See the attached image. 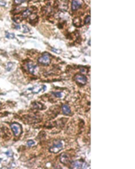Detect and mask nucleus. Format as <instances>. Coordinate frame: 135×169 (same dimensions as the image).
I'll use <instances>...</instances> for the list:
<instances>
[{"instance_id": "nucleus-11", "label": "nucleus", "mask_w": 135, "mask_h": 169, "mask_svg": "<svg viewBox=\"0 0 135 169\" xmlns=\"http://www.w3.org/2000/svg\"><path fill=\"white\" fill-rule=\"evenodd\" d=\"M31 108H34V109H43L44 106L40 102H33L31 104Z\"/></svg>"}, {"instance_id": "nucleus-14", "label": "nucleus", "mask_w": 135, "mask_h": 169, "mask_svg": "<svg viewBox=\"0 0 135 169\" xmlns=\"http://www.w3.org/2000/svg\"><path fill=\"white\" fill-rule=\"evenodd\" d=\"M73 25L77 27H80L82 26L81 24V18H79V17H76L73 19Z\"/></svg>"}, {"instance_id": "nucleus-2", "label": "nucleus", "mask_w": 135, "mask_h": 169, "mask_svg": "<svg viewBox=\"0 0 135 169\" xmlns=\"http://www.w3.org/2000/svg\"><path fill=\"white\" fill-rule=\"evenodd\" d=\"M11 129L16 137H19L22 133V127L18 123H12L11 124Z\"/></svg>"}, {"instance_id": "nucleus-7", "label": "nucleus", "mask_w": 135, "mask_h": 169, "mask_svg": "<svg viewBox=\"0 0 135 169\" xmlns=\"http://www.w3.org/2000/svg\"><path fill=\"white\" fill-rule=\"evenodd\" d=\"M83 6V0H72V9L78 10Z\"/></svg>"}, {"instance_id": "nucleus-23", "label": "nucleus", "mask_w": 135, "mask_h": 169, "mask_svg": "<svg viewBox=\"0 0 135 169\" xmlns=\"http://www.w3.org/2000/svg\"><path fill=\"white\" fill-rule=\"evenodd\" d=\"M88 167V165L87 163H83V165H82V167L81 168H87Z\"/></svg>"}, {"instance_id": "nucleus-21", "label": "nucleus", "mask_w": 135, "mask_h": 169, "mask_svg": "<svg viewBox=\"0 0 135 169\" xmlns=\"http://www.w3.org/2000/svg\"><path fill=\"white\" fill-rule=\"evenodd\" d=\"M80 71H81L82 73H87V68L81 67V68H80Z\"/></svg>"}, {"instance_id": "nucleus-10", "label": "nucleus", "mask_w": 135, "mask_h": 169, "mask_svg": "<svg viewBox=\"0 0 135 169\" xmlns=\"http://www.w3.org/2000/svg\"><path fill=\"white\" fill-rule=\"evenodd\" d=\"M44 89H46V86L41 85V86H34L32 89H31V90L32 93H37V92L41 91V90H44Z\"/></svg>"}, {"instance_id": "nucleus-20", "label": "nucleus", "mask_w": 135, "mask_h": 169, "mask_svg": "<svg viewBox=\"0 0 135 169\" xmlns=\"http://www.w3.org/2000/svg\"><path fill=\"white\" fill-rule=\"evenodd\" d=\"M25 1H26V0H15V4H16V5H20V4L25 2Z\"/></svg>"}, {"instance_id": "nucleus-5", "label": "nucleus", "mask_w": 135, "mask_h": 169, "mask_svg": "<svg viewBox=\"0 0 135 169\" xmlns=\"http://www.w3.org/2000/svg\"><path fill=\"white\" fill-rule=\"evenodd\" d=\"M56 6L61 11H66L68 10V0H57Z\"/></svg>"}, {"instance_id": "nucleus-15", "label": "nucleus", "mask_w": 135, "mask_h": 169, "mask_svg": "<svg viewBox=\"0 0 135 169\" xmlns=\"http://www.w3.org/2000/svg\"><path fill=\"white\" fill-rule=\"evenodd\" d=\"M15 68V63H13V62H10V63L7 64V67H6V70L7 71H11L12 69Z\"/></svg>"}, {"instance_id": "nucleus-12", "label": "nucleus", "mask_w": 135, "mask_h": 169, "mask_svg": "<svg viewBox=\"0 0 135 169\" xmlns=\"http://www.w3.org/2000/svg\"><path fill=\"white\" fill-rule=\"evenodd\" d=\"M61 109H62L63 114H65V115H69V114L71 113V110H70L69 106L67 105V104H64V105H62V108H61Z\"/></svg>"}, {"instance_id": "nucleus-1", "label": "nucleus", "mask_w": 135, "mask_h": 169, "mask_svg": "<svg viewBox=\"0 0 135 169\" xmlns=\"http://www.w3.org/2000/svg\"><path fill=\"white\" fill-rule=\"evenodd\" d=\"M38 63L43 64V65H48L50 63V55L48 53H45L41 55V57L38 59Z\"/></svg>"}, {"instance_id": "nucleus-24", "label": "nucleus", "mask_w": 135, "mask_h": 169, "mask_svg": "<svg viewBox=\"0 0 135 169\" xmlns=\"http://www.w3.org/2000/svg\"><path fill=\"white\" fill-rule=\"evenodd\" d=\"M6 2H4V1H0V6H6Z\"/></svg>"}, {"instance_id": "nucleus-13", "label": "nucleus", "mask_w": 135, "mask_h": 169, "mask_svg": "<svg viewBox=\"0 0 135 169\" xmlns=\"http://www.w3.org/2000/svg\"><path fill=\"white\" fill-rule=\"evenodd\" d=\"M31 15H32V9H30V8H27V9H25L24 11L22 13V18L25 19V18L29 17Z\"/></svg>"}, {"instance_id": "nucleus-8", "label": "nucleus", "mask_w": 135, "mask_h": 169, "mask_svg": "<svg viewBox=\"0 0 135 169\" xmlns=\"http://www.w3.org/2000/svg\"><path fill=\"white\" fill-rule=\"evenodd\" d=\"M60 161L62 163L63 165H68L69 162V156L67 154H62L60 156Z\"/></svg>"}, {"instance_id": "nucleus-16", "label": "nucleus", "mask_w": 135, "mask_h": 169, "mask_svg": "<svg viewBox=\"0 0 135 169\" xmlns=\"http://www.w3.org/2000/svg\"><path fill=\"white\" fill-rule=\"evenodd\" d=\"M35 142L33 140H28L27 141V147H33L34 146Z\"/></svg>"}, {"instance_id": "nucleus-17", "label": "nucleus", "mask_w": 135, "mask_h": 169, "mask_svg": "<svg viewBox=\"0 0 135 169\" xmlns=\"http://www.w3.org/2000/svg\"><path fill=\"white\" fill-rule=\"evenodd\" d=\"M6 38L8 39H15V35L14 34H9V33H6Z\"/></svg>"}, {"instance_id": "nucleus-6", "label": "nucleus", "mask_w": 135, "mask_h": 169, "mask_svg": "<svg viewBox=\"0 0 135 169\" xmlns=\"http://www.w3.org/2000/svg\"><path fill=\"white\" fill-rule=\"evenodd\" d=\"M24 70L27 71L28 72H30V73H34V71L36 69V65H34L31 62H26L24 64Z\"/></svg>"}, {"instance_id": "nucleus-4", "label": "nucleus", "mask_w": 135, "mask_h": 169, "mask_svg": "<svg viewBox=\"0 0 135 169\" xmlns=\"http://www.w3.org/2000/svg\"><path fill=\"white\" fill-rule=\"evenodd\" d=\"M74 80L77 83H79V85H85L87 82V77L82 75V74H76L74 76Z\"/></svg>"}, {"instance_id": "nucleus-18", "label": "nucleus", "mask_w": 135, "mask_h": 169, "mask_svg": "<svg viewBox=\"0 0 135 169\" xmlns=\"http://www.w3.org/2000/svg\"><path fill=\"white\" fill-rule=\"evenodd\" d=\"M52 94H53L55 97H57V98H61V97H62V92H60H60H53Z\"/></svg>"}, {"instance_id": "nucleus-19", "label": "nucleus", "mask_w": 135, "mask_h": 169, "mask_svg": "<svg viewBox=\"0 0 135 169\" xmlns=\"http://www.w3.org/2000/svg\"><path fill=\"white\" fill-rule=\"evenodd\" d=\"M90 16H87V17H86V19H85V25H87V24H89L90 23Z\"/></svg>"}, {"instance_id": "nucleus-22", "label": "nucleus", "mask_w": 135, "mask_h": 169, "mask_svg": "<svg viewBox=\"0 0 135 169\" xmlns=\"http://www.w3.org/2000/svg\"><path fill=\"white\" fill-rule=\"evenodd\" d=\"M23 28H24V33H28L29 31H30V30H29V28L26 26H23Z\"/></svg>"}, {"instance_id": "nucleus-9", "label": "nucleus", "mask_w": 135, "mask_h": 169, "mask_svg": "<svg viewBox=\"0 0 135 169\" xmlns=\"http://www.w3.org/2000/svg\"><path fill=\"white\" fill-rule=\"evenodd\" d=\"M82 165H83V162H82L81 160H76L74 162L72 163V165H71V168H74V169H78V168H81L82 167Z\"/></svg>"}, {"instance_id": "nucleus-3", "label": "nucleus", "mask_w": 135, "mask_h": 169, "mask_svg": "<svg viewBox=\"0 0 135 169\" xmlns=\"http://www.w3.org/2000/svg\"><path fill=\"white\" fill-rule=\"evenodd\" d=\"M62 148H63L62 142L61 141H56V142H54L52 147L50 148V152H51V153H58Z\"/></svg>"}]
</instances>
